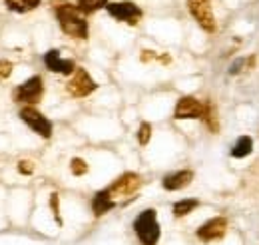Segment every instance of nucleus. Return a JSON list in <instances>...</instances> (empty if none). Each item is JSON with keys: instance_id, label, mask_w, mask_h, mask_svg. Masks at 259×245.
<instances>
[{"instance_id": "9d476101", "label": "nucleus", "mask_w": 259, "mask_h": 245, "mask_svg": "<svg viewBox=\"0 0 259 245\" xmlns=\"http://www.w3.org/2000/svg\"><path fill=\"white\" fill-rule=\"evenodd\" d=\"M226 233H227V219L224 215H218V217L207 219V221H205L203 225H199V229L195 231L197 239L203 241V243L220 241V239H224Z\"/></svg>"}, {"instance_id": "9b49d317", "label": "nucleus", "mask_w": 259, "mask_h": 245, "mask_svg": "<svg viewBox=\"0 0 259 245\" xmlns=\"http://www.w3.org/2000/svg\"><path fill=\"white\" fill-rule=\"evenodd\" d=\"M44 64L50 72H56V74H62V76H72L74 70L78 68L72 58H62L60 50H48L44 54Z\"/></svg>"}, {"instance_id": "0eeeda50", "label": "nucleus", "mask_w": 259, "mask_h": 245, "mask_svg": "<svg viewBox=\"0 0 259 245\" xmlns=\"http://www.w3.org/2000/svg\"><path fill=\"white\" fill-rule=\"evenodd\" d=\"M106 10H108V14H110L112 18H116V20H120V22H126L130 26H136V24L142 20V16H144L142 8H140L136 2H132V0L110 2V4L106 6Z\"/></svg>"}, {"instance_id": "aec40b11", "label": "nucleus", "mask_w": 259, "mask_h": 245, "mask_svg": "<svg viewBox=\"0 0 259 245\" xmlns=\"http://www.w3.org/2000/svg\"><path fill=\"white\" fill-rule=\"evenodd\" d=\"M70 170H72L74 176H84V174H88V164L82 157H74L70 161Z\"/></svg>"}, {"instance_id": "b1692460", "label": "nucleus", "mask_w": 259, "mask_h": 245, "mask_svg": "<svg viewBox=\"0 0 259 245\" xmlns=\"http://www.w3.org/2000/svg\"><path fill=\"white\" fill-rule=\"evenodd\" d=\"M243 64H247V60H243V58L235 60V64H231V68H229V74H239V72H241V66H243Z\"/></svg>"}, {"instance_id": "f03ea898", "label": "nucleus", "mask_w": 259, "mask_h": 245, "mask_svg": "<svg viewBox=\"0 0 259 245\" xmlns=\"http://www.w3.org/2000/svg\"><path fill=\"white\" fill-rule=\"evenodd\" d=\"M134 233L142 245H158L162 229L158 221V212L154 208H148L138 214V217L134 219Z\"/></svg>"}, {"instance_id": "1a4fd4ad", "label": "nucleus", "mask_w": 259, "mask_h": 245, "mask_svg": "<svg viewBox=\"0 0 259 245\" xmlns=\"http://www.w3.org/2000/svg\"><path fill=\"white\" fill-rule=\"evenodd\" d=\"M205 116V102H199L194 96H182L176 102L174 118L176 120H203Z\"/></svg>"}, {"instance_id": "f8f14e48", "label": "nucleus", "mask_w": 259, "mask_h": 245, "mask_svg": "<svg viewBox=\"0 0 259 245\" xmlns=\"http://www.w3.org/2000/svg\"><path fill=\"white\" fill-rule=\"evenodd\" d=\"M192 182H194V172L192 170H178V172H171V174L163 176L162 185L167 191H178V189L188 187Z\"/></svg>"}, {"instance_id": "6ab92c4d", "label": "nucleus", "mask_w": 259, "mask_h": 245, "mask_svg": "<svg viewBox=\"0 0 259 245\" xmlns=\"http://www.w3.org/2000/svg\"><path fill=\"white\" fill-rule=\"evenodd\" d=\"M136 138H138V144H140V146H148V144H150V140H152V124L150 122L140 124Z\"/></svg>"}, {"instance_id": "4468645a", "label": "nucleus", "mask_w": 259, "mask_h": 245, "mask_svg": "<svg viewBox=\"0 0 259 245\" xmlns=\"http://www.w3.org/2000/svg\"><path fill=\"white\" fill-rule=\"evenodd\" d=\"M251 152H253V138L251 136H239L237 142L231 146L229 155L235 159H241V157H247Z\"/></svg>"}, {"instance_id": "a211bd4d", "label": "nucleus", "mask_w": 259, "mask_h": 245, "mask_svg": "<svg viewBox=\"0 0 259 245\" xmlns=\"http://www.w3.org/2000/svg\"><path fill=\"white\" fill-rule=\"evenodd\" d=\"M110 4V0H78L76 6L88 16V14H94L100 8H106Z\"/></svg>"}, {"instance_id": "39448f33", "label": "nucleus", "mask_w": 259, "mask_h": 245, "mask_svg": "<svg viewBox=\"0 0 259 245\" xmlns=\"http://www.w3.org/2000/svg\"><path fill=\"white\" fill-rule=\"evenodd\" d=\"M188 10L194 16L197 26L207 34H213L218 30V22H215V14L211 8V0H188Z\"/></svg>"}, {"instance_id": "f3484780", "label": "nucleus", "mask_w": 259, "mask_h": 245, "mask_svg": "<svg viewBox=\"0 0 259 245\" xmlns=\"http://www.w3.org/2000/svg\"><path fill=\"white\" fill-rule=\"evenodd\" d=\"M203 124L207 126L209 132H218L220 130V118H218V108L211 102H205V116H203Z\"/></svg>"}, {"instance_id": "423d86ee", "label": "nucleus", "mask_w": 259, "mask_h": 245, "mask_svg": "<svg viewBox=\"0 0 259 245\" xmlns=\"http://www.w3.org/2000/svg\"><path fill=\"white\" fill-rule=\"evenodd\" d=\"M18 116H20V120L26 124L32 132H36L40 138L48 140V138L52 136V130H54L52 122H50L42 112H38L34 106H22L20 112H18Z\"/></svg>"}, {"instance_id": "6e6552de", "label": "nucleus", "mask_w": 259, "mask_h": 245, "mask_svg": "<svg viewBox=\"0 0 259 245\" xmlns=\"http://www.w3.org/2000/svg\"><path fill=\"white\" fill-rule=\"evenodd\" d=\"M98 88L96 80L84 70V68H76L74 74L70 76L68 84H66V92L74 98H86Z\"/></svg>"}, {"instance_id": "5701e85b", "label": "nucleus", "mask_w": 259, "mask_h": 245, "mask_svg": "<svg viewBox=\"0 0 259 245\" xmlns=\"http://www.w3.org/2000/svg\"><path fill=\"white\" fill-rule=\"evenodd\" d=\"M12 62L8 60H0V78L2 80H6V78H10V74H12Z\"/></svg>"}, {"instance_id": "ddd939ff", "label": "nucleus", "mask_w": 259, "mask_h": 245, "mask_svg": "<svg viewBox=\"0 0 259 245\" xmlns=\"http://www.w3.org/2000/svg\"><path fill=\"white\" fill-rule=\"evenodd\" d=\"M118 203L110 197V193H108V189H102V191H98L96 195L92 197V212H94V215L96 217H100V215L108 214V212H112L114 208H116Z\"/></svg>"}, {"instance_id": "7ed1b4c3", "label": "nucleus", "mask_w": 259, "mask_h": 245, "mask_svg": "<svg viewBox=\"0 0 259 245\" xmlns=\"http://www.w3.org/2000/svg\"><path fill=\"white\" fill-rule=\"evenodd\" d=\"M142 176H138V174H134V172H126V174H122L118 180H114L112 185H108L106 189H108V193H110V197L116 201V203H120L122 199H130L132 195H136L138 191H140V187H142Z\"/></svg>"}, {"instance_id": "4be33fe9", "label": "nucleus", "mask_w": 259, "mask_h": 245, "mask_svg": "<svg viewBox=\"0 0 259 245\" xmlns=\"http://www.w3.org/2000/svg\"><path fill=\"white\" fill-rule=\"evenodd\" d=\"M18 172L24 174V176H30V174H34V164L30 159H20L18 161Z\"/></svg>"}, {"instance_id": "2eb2a0df", "label": "nucleus", "mask_w": 259, "mask_h": 245, "mask_svg": "<svg viewBox=\"0 0 259 245\" xmlns=\"http://www.w3.org/2000/svg\"><path fill=\"white\" fill-rule=\"evenodd\" d=\"M42 0H4L6 8L12 10V12H18V14H26L34 10L36 6H40Z\"/></svg>"}, {"instance_id": "f257e3e1", "label": "nucleus", "mask_w": 259, "mask_h": 245, "mask_svg": "<svg viewBox=\"0 0 259 245\" xmlns=\"http://www.w3.org/2000/svg\"><path fill=\"white\" fill-rule=\"evenodd\" d=\"M50 6L54 10V16L58 20L60 30L66 36L74 40H86L88 38V20L86 14L72 2L68 0H50Z\"/></svg>"}, {"instance_id": "412c9836", "label": "nucleus", "mask_w": 259, "mask_h": 245, "mask_svg": "<svg viewBox=\"0 0 259 245\" xmlns=\"http://www.w3.org/2000/svg\"><path fill=\"white\" fill-rule=\"evenodd\" d=\"M50 210L54 214V219L58 221V225H62V219H60V195L58 193L50 195Z\"/></svg>"}, {"instance_id": "20e7f679", "label": "nucleus", "mask_w": 259, "mask_h": 245, "mask_svg": "<svg viewBox=\"0 0 259 245\" xmlns=\"http://www.w3.org/2000/svg\"><path fill=\"white\" fill-rule=\"evenodd\" d=\"M42 96H44V80L42 76H32L14 88L12 100L22 106H34L42 100Z\"/></svg>"}, {"instance_id": "dca6fc26", "label": "nucleus", "mask_w": 259, "mask_h": 245, "mask_svg": "<svg viewBox=\"0 0 259 245\" xmlns=\"http://www.w3.org/2000/svg\"><path fill=\"white\" fill-rule=\"evenodd\" d=\"M199 208V201L197 199H192V197H188V199H180V201H176L174 203V217H186V215H190L194 210Z\"/></svg>"}]
</instances>
